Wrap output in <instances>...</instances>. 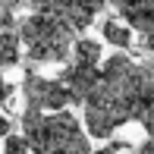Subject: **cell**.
<instances>
[{
    "label": "cell",
    "instance_id": "obj_12",
    "mask_svg": "<svg viewBox=\"0 0 154 154\" xmlns=\"http://www.w3.org/2000/svg\"><path fill=\"white\" fill-rule=\"evenodd\" d=\"M3 154H29V145H25L22 135H3Z\"/></svg>",
    "mask_w": 154,
    "mask_h": 154
},
{
    "label": "cell",
    "instance_id": "obj_1",
    "mask_svg": "<svg viewBox=\"0 0 154 154\" xmlns=\"http://www.w3.org/2000/svg\"><path fill=\"white\" fill-rule=\"evenodd\" d=\"M85 132L110 138L126 123H138L154 104V63H138L126 54L107 57L97 66V82L85 101Z\"/></svg>",
    "mask_w": 154,
    "mask_h": 154
},
{
    "label": "cell",
    "instance_id": "obj_5",
    "mask_svg": "<svg viewBox=\"0 0 154 154\" xmlns=\"http://www.w3.org/2000/svg\"><path fill=\"white\" fill-rule=\"evenodd\" d=\"M57 82L66 88L69 104H82L88 97V91L94 88V82H97V66H82V63H72V60H69V66L60 72Z\"/></svg>",
    "mask_w": 154,
    "mask_h": 154
},
{
    "label": "cell",
    "instance_id": "obj_11",
    "mask_svg": "<svg viewBox=\"0 0 154 154\" xmlns=\"http://www.w3.org/2000/svg\"><path fill=\"white\" fill-rule=\"evenodd\" d=\"M19 6H22V0H0V32H6L13 25Z\"/></svg>",
    "mask_w": 154,
    "mask_h": 154
},
{
    "label": "cell",
    "instance_id": "obj_8",
    "mask_svg": "<svg viewBox=\"0 0 154 154\" xmlns=\"http://www.w3.org/2000/svg\"><path fill=\"white\" fill-rule=\"evenodd\" d=\"M101 35H104L107 44L120 47V51H126V47L132 44V29H129V25H123V22H116V19H107V22L101 25Z\"/></svg>",
    "mask_w": 154,
    "mask_h": 154
},
{
    "label": "cell",
    "instance_id": "obj_6",
    "mask_svg": "<svg viewBox=\"0 0 154 154\" xmlns=\"http://www.w3.org/2000/svg\"><path fill=\"white\" fill-rule=\"evenodd\" d=\"M110 3L123 16V25H129L132 32L154 29V0H110Z\"/></svg>",
    "mask_w": 154,
    "mask_h": 154
},
{
    "label": "cell",
    "instance_id": "obj_3",
    "mask_svg": "<svg viewBox=\"0 0 154 154\" xmlns=\"http://www.w3.org/2000/svg\"><path fill=\"white\" fill-rule=\"evenodd\" d=\"M16 35H19V47H25V54L35 63H66L75 41V32L47 13L25 16Z\"/></svg>",
    "mask_w": 154,
    "mask_h": 154
},
{
    "label": "cell",
    "instance_id": "obj_18",
    "mask_svg": "<svg viewBox=\"0 0 154 154\" xmlns=\"http://www.w3.org/2000/svg\"><path fill=\"white\" fill-rule=\"evenodd\" d=\"M6 132H10V120L0 113V142H3V135H6Z\"/></svg>",
    "mask_w": 154,
    "mask_h": 154
},
{
    "label": "cell",
    "instance_id": "obj_4",
    "mask_svg": "<svg viewBox=\"0 0 154 154\" xmlns=\"http://www.w3.org/2000/svg\"><path fill=\"white\" fill-rule=\"evenodd\" d=\"M22 94H25V107L41 110V113H54V110H66L69 107V94L57 79H44L38 72H25L22 79Z\"/></svg>",
    "mask_w": 154,
    "mask_h": 154
},
{
    "label": "cell",
    "instance_id": "obj_10",
    "mask_svg": "<svg viewBox=\"0 0 154 154\" xmlns=\"http://www.w3.org/2000/svg\"><path fill=\"white\" fill-rule=\"evenodd\" d=\"M69 3H72V0H32L35 13H47V16H54V19H60V13L66 10Z\"/></svg>",
    "mask_w": 154,
    "mask_h": 154
},
{
    "label": "cell",
    "instance_id": "obj_17",
    "mask_svg": "<svg viewBox=\"0 0 154 154\" xmlns=\"http://www.w3.org/2000/svg\"><path fill=\"white\" fill-rule=\"evenodd\" d=\"M135 154H154V142H142L135 148Z\"/></svg>",
    "mask_w": 154,
    "mask_h": 154
},
{
    "label": "cell",
    "instance_id": "obj_16",
    "mask_svg": "<svg viewBox=\"0 0 154 154\" xmlns=\"http://www.w3.org/2000/svg\"><path fill=\"white\" fill-rule=\"evenodd\" d=\"M123 148H129L126 142H113V145H107V148H97V151H91V154H120Z\"/></svg>",
    "mask_w": 154,
    "mask_h": 154
},
{
    "label": "cell",
    "instance_id": "obj_14",
    "mask_svg": "<svg viewBox=\"0 0 154 154\" xmlns=\"http://www.w3.org/2000/svg\"><path fill=\"white\" fill-rule=\"evenodd\" d=\"M138 47L145 54H154V29L151 32H138Z\"/></svg>",
    "mask_w": 154,
    "mask_h": 154
},
{
    "label": "cell",
    "instance_id": "obj_9",
    "mask_svg": "<svg viewBox=\"0 0 154 154\" xmlns=\"http://www.w3.org/2000/svg\"><path fill=\"white\" fill-rule=\"evenodd\" d=\"M19 35L13 32V29H6V32H0V69H6V66H16L19 63Z\"/></svg>",
    "mask_w": 154,
    "mask_h": 154
},
{
    "label": "cell",
    "instance_id": "obj_15",
    "mask_svg": "<svg viewBox=\"0 0 154 154\" xmlns=\"http://www.w3.org/2000/svg\"><path fill=\"white\" fill-rule=\"evenodd\" d=\"M10 97H13V85H10V82H6V75L0 72V104H6V101H10Z\"/></svg>",
    "mask_w": 154,
    "mask_h": 154
},
{
    "label": "cell",
    "instance_id": "obj_7",
    "mask_svg": "<svg viewBox=\"0 0 154 154\" xmlns=\"http://www.w3.org/2000/svg\"><path fill=\"white\" fill-rule=\"evenodd\" d=\"M101 57H104L101 41H94V38L72 41V51H69V60H72V63H82V66H101Z\"/></svg>",
    "mask_w": 154,
    "mask_h": 154
},
{
    "label": "cell",
    "instance_id": "obj_13",
    "mask_svg": "<svg viewBox=\"0 0 154 154\" xmlns=\"http://www.w3.org/2000/svg\"><path fill=\"white\" fill-rule=\"evenodd\" d=\"M138 123L145 126V135H148V142H154V104L142 113V120H138Z\"/></svg>",
    "mask_w": 154,
    "mask_h": 154
},
{
    "label": "cell",
    "instance_id": "obj_2",
    "mask_svg": "<svg viewBox=\"0 0 154 154\" xmlns=\"http://www.w3.org/2000/svg\"><path fill=\"white\" fill-rule=\"evenodd\" d=\"M22 132L32 154H91L88 132L69 110L41 113V110L25 107Z\"/></svg>",
    "mask_w": 154,
    "mask_h": 154
}]
</instances>
